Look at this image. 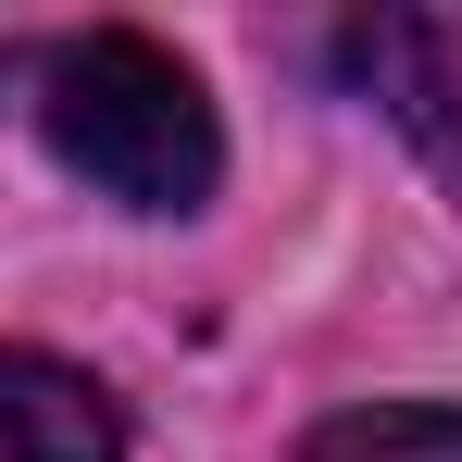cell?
<instances>
[{
	"label": "cell",
	"mask_w": 462,
	"mask_h": 462,
	"mask_svg": "<svg viewBox=\"0 0 462 462\" xmlns=\"http://www.w3.org/2000/svg\"><path fill=\"white\" fill-rule=\"evenodd\" d=\"M38 138L76 188H100L113 213H151V226L226 188V125H213L200 76L138 25H88L63 51H38Z\"/></svg>",
	"instance_id": "cell-1"
},
{
	"label": "cell",
	"mask_w": 462,
	"mask_h": 462,
	"mask_svg": "<svg viewBox=\"0 0 462 462\" xmlns=\"http://www.w3.org/2000/svg\"><path fill=\"white\" fill-rule=\"evenodd\" d=\"M0 462H125V412L88 363L0 337Z\"/></svg>",
	"instance_id": "cell-2"
},
{
	"label": "cell",
	"mask_w": 462,
	"mask_h": 462,
	"mask_svg": "<svg viewBox=\"0 0 462 462\" xmlns=\"http://www.w3.org/2000/svg\"><path fill=\"white\" fill-rule=\"evenodd\" d=\"M300 462H462V400H350L300 438Z\"/></svg>",
	"instance_id": "cell-3"
}]
</instances>
